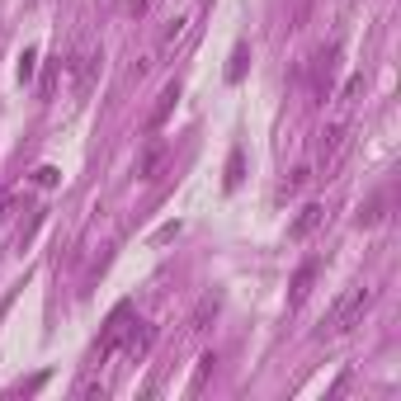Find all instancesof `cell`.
Wrapping results in <instances>:
<instances>
[{
    "label": "cell",
    "mask_w": 401,
    "mask_h": 401,
    "mask_svg": "<svg viewBox=\"0 0 401 401\" xmlns=\"http://www.w3.org/2000/svg\"><path fill=\"white\" fill-rule=\"evenodd\" d=\"M373 307V288H350L335 307H330V330L335 335H345V330H354L359 326V317Z\"/></svg>",
    "instance_id": "6da1fadb"
},
{
    "label": "cell",
    "mask_w": 401,
    "mask_h": 401,
    "mask_svg": "<svg viewBox=\"0 0 401 401\" xmlns=\"http://www.w3.org/2000/svg\"><path fill=\"white\" fill-rule=\"evenodd\" d=\"M99 62H104L99 42H95V38H80V42H76V52H71V76H76V90H80V95L95 85V71H99Z\"/></svg>",
    "instance_id": "7a4b0ae2"
},
{
    "label": "cell",
    "mask_w": 401,
    "mask_h": 401,
    "mask_svg": "<svg viewBox=\"0 0 401 401\" xmlns=\"http://www.w3.org/2000/svg\"><path fill=\"white\" fill-rule=\"evenodd\" d=\"M132 330H137V326L127 321V307H119V312L109 317V326H104V335H99V359H109L114 350H123V345L132 340Z\"/></svg>",
    "instance_id": "3957f363"
},
{
    "label": "cell",
    "mask_w": 401,
    "mask_h": 401,
    "mask_svg": "<svg viewBox=\"0 0 401 401\" xmlns=\"http://www.w3.org/2000/svg\"><path fill=\"white\" fill-rule=\"evenodd\" d=\"M321 222H326V208H321V203H307V208H302V212L288 222V241H307V236L321 227Z\"/></svg>",
    "instance_id": "277c9868"
},
{
    "label": "cell",
    "mask_w": 401,
    "mask_h": 401,
    "mask_svg": "<svg viewBox=\"0 0 401 401\" xmlns=\"http://www.w3.org/2000/svg\"><path fill=\"white\" fill-rule=\"evenodd\" d=\"M330 76H335V47L317 52V76H312V95L317 99H330Z\"/></svg>",
    "instance_id": "5b68a950"
},
{
    "label": "cell",
    "mask_w": 401,
    "mask_h": 401,
    "mask_svg": "<svg viewBox=\"0 0 401 401\" xmlns=\"http://www.w3.org/2000/svg\"><path fill=\"white\" fill-rule=\"evenodd\" d=\"M317 274H321V265H317V260H307V265H302V269L293 274V288H288V302H293V307H297V302H302V297L312 293Z\"/></svg>",
    "instance_id": "8992f818"
},
{
    "label": "cell",
    "mask_w": 401,
    "mask_h": 401,
    "mask_svg": "<svg viewBox=\"0 0 401 401\" xmlns=\"http://www.w3.org/2000/svg\"><path fill=\"white\" fill-rule=\"evenodd\" d=\"M175 99H180V85H165V90H160V99H156V109H151V123H147L151 132H156V127H165V119L175 114Z\"/></svg>",
    "instance_id": "52a82bcc"
},
{
    "label": "cell",
    "mask_w": 401,
    "mask_h": 401,
    "mask_svg": "<svg viewBox=\"0 0 401 401\" xmlns=\"http://www.w3.org/2000/svg\"><path fill=\"white\" fill-rule=\"evenodd\" d=\"M217 317V297H203L199 302V312L189 317V330H208V321Z\"/></svg>",
    "instance_id": "ba28073f"
},
{
    "label": "cell",
    "mask_w": 401,
    "mask_h": 401,
    "mask_svg": "<svg viewBox=\"0 0 401 401\" xmlns=\"http://www.w3.org/2000/svg\"><path fill=\"white\" fill-rule=\"evenodd\" d=\"M245 62H250V47H245V42H236V52H232V66H227V80H232V85L245 76Z\"/></svg>",
    "instance_id": "9c48e42d"
},
{
    "label": "cell",
    "mask_w": 401,
    "mask_h": 401,
    "mask_svg": "<svg viewBox=\"0 0 401 401\" xmlns=\"http://www.w3.org/2000/svg\"><path fill=\"white\" fill-rule=\"evenodd\" d=\"M382 208H387V199H368V208L359 212V227H378L382 222Z\"/></svg>",
    "instance_id": "30bf717a"
},
{
    "label": "cell",
    "mask_w": 401,
    "mask_h": 401,
    "mask_svg": "<svg viewBox=\"0 0 401 401\" xmlns=\"http://www.w3.org/2000/svg\"><path fill=\"white\" fill-rule=\"evenodd\" d=\"M241 170H245V156L232 151V160H227V189H236V184H241Z\"/></svg>",
    "instance_id": "8fae6325"
},
{
    "label": "cell",
    "mask_w": 401,
    "mask_h": 401,
    "mask_svg": "<svg viewBox=\"0 0 401 401\" xmlns=\"http://www.w3.org/2000/svg\"><path fill=\"white\" fill-rule=\"evenodd\" d=\"M34 66H38V52H34V47H24V57H19V80H24V85L34 80Z\"/></svg>",
    "instance_id": "7c38bea8"
},
{
    "label": "cell",
    "mask_w": 401,
    "mask_h": 401,
    "mask_svg": "<svg viewBox=\"0 0 401 401\" xmlns=\"http://www.w3.org/2000/svg\"><path fill=\"white\" fill-rule=\"evenodd\" d=\"M212 363H217V359H212V354H203V359H199V373H194V382H189V392H203V382H208V373H212Z\"/></svg>",
    "instance_id": "4fadbf2b"
},
{
    "label": "cell",
    "mask_w": 401,
    "mask_h": 401,
    "mask_svg": "<svg viewBox=\"0 0 401 401\" xmlns=\"http://www.w3.org/2000/svg\"><path fill=\"white\" fill-rule=\"evenodd\" d=\"M160 160H165V151H147V160H142V180H156V170H160Z\"/></svg>",
    "instance_id": "5bb4252c"
},
{
    "label": "cell",
    "mask_w": 401,
    "mask_h": 401,
    "mask_svg": "<svg viewBox=\"0 0 401 401\" xmlns=\"http://www.w3.org/2000/svg\"><path fill=\"white\" fill-rule=\"evenodd\" d=\"M34 180H38L42 189H52V184L62 180V170H57V165H38V170H34Z\"/></svg>",
    "instance_id": "9a60e30c"
},
{
    "label": "cell",
    "mask_w": 401,
    "mask_h": 401,
    "mask_svg": "<svg viewBox=\"0 0 401 401\" xmlns=\"http://www.w3.org/2000/svg\"><path fill=\"white\" fill-rule=\"evenodd\" d=\"M307 180H312V170L302 165V170H293V175H288V184H283V189H288V194H297V189H302Z\"/></svg>",
    "instance_id": "2e32d148"
},
{
    "label": "cell",
    "mask_w": 401,
    "mask_h": 401,
    "mask_svg": "<svg viewBox=\"0 0 401 401\" xmlns=\"http://www.w3.org/2000/svg\"><path fill=\"white\" fill-rule=\"evenodd\" d=\"M5 208H10V194H0V217H5Z\"/></svg>",
    "instance_id": "e0dca14e"
}]
</instances>
